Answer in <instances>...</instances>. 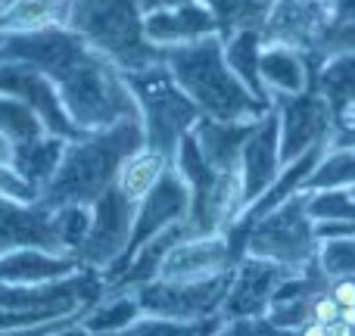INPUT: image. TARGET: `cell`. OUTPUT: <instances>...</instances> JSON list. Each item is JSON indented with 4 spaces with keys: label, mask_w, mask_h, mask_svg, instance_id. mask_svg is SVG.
Wrapping results in <instances>:
<instances>
[{
    "label": "cell",
    "mask_w": 355,
    "mask_h": 336,
    "mask_svg": "<svg viewBox=\"0 0 355 336\" xmlns=\"http://www.w3.org/2000/svg\"><path fill=\"white\" fill-rule=\"evenodd\" d=\"M28 62L60 87L62 106L78 131H103L122 118L137 116L125 75L106 56L91 50L66 25L25 35H6L0 47V62Z\"/></svg>",
    "instance_id": "cell-1"
},
{
    "label": "cell",
    "mask_w": 355,
    "mask_h": 336,
    "mask_svg": "<svg viewBox=\"0 0 355 336\" xmlns=\"http://www.w3.org/2000/svg\"><path fill=\"white\" fill-rule=\"evenodd\" d=\"M141 147L144 128L137 116L122 118L112 128L81 134L78 141H69L66 153L60 159V168L50 177L47 187L37 193L35 202H41L44 209L94 206L116 184L125 159L135 156Z\"/></svg>",
    "instance_id": "cell-2"
},
{
    "label": "cell",
    "mask_w": 355,
    "mask_h": 336,
    "mask_svg": "<svg viewBox=\"0 0 355 336\" xmlns=\"http://www.w3.org/2000/svg\"><path fill=\"white\" fill-rule=\"evenodd\" d=\"M162 62L172 72L184 94L196 103V109L206 118L218 122H259L275 106L268 100H259L250 94V87L231 72L225 60L221 37H206L196 44L162 50Z\"/></svg>",
    "instance_id": "cell-3"
},
{
    "label": "cell",
    "mask_w": 355,
    "mask_h": 336,
    "mask_svg": "<svg viewBox=\"0 0 355 336\" xmlns=\"http://www.w3.org/2000/svg\"><path fill=\"white\" fill-rule=\"evenodd\" d=\"M66 28L119 72H144L162 62V50L144 35V10L137 0H69Z\"/></svg>",
    "instance_id": "cell-4"
},
{
    "label": "cell",
    "mask_w": 355,
    "mask_h": 336,
    "mask_svg": "<svg viewBox=\"0 0 355 336\" xmlns=\"http://www.w3.org/2000/svg\"><path fill=\"white\" fill-rule=\"evenodd\" d=\"M122 75L137 106V118H141L144 128V147L156 150L168 162H175L178 147L202 118V112L178 87L166 62L150 66L144 72H122Z\"/></svg>",
    "instance_id": "cell-5"
},
{
    "label": "cell",
    "mask_w": 355,
    "mask_h": 336,
    "mask_svg": "<svg viewBox=\"0 0 355 336\" xmlns=\"http://www.w3.org/2000/svg\"><path fill=\"white\" fill-rule=\"evenodd\" d=\"M172 166L184 177L190 190V215H187V233L190 237H212V233H227V227L243 215V184L240 171H215L202 159L193 134L181 141Z\"/></svg>",
    "instance_id": "cell-6"
},
{
    "label": "cell",
    "mask_w": 355,
    "mask_h": 336,
    "mask_svg": "<svg viewBox=\"0 0 355 336\" xmlns=\"http://www.w3.org/2000/svg\"><path fill=\"white\" fill-rule=\"evenodd\" d=\"M246 256L268 258L290 271H302L318 258V233L315 218L309 215V193H293L277 209L262 215L246 227Z\"/></svg>",
    "instance_id": "cell-7"
},
{
    "label": "cell",
    "mask_w": 355,
    "mask_h": 336,
    "mask_svg": "<svg viewBox=\"0 0 355 336\" xmlns=\"http://www.w3.org/2000/svg\"><path fill=\"white\" fill-rule=\"evenodd\" d=\"M234 268L206 281H150L135 290L144 315L172 321H202L221 312V302L231 287Z\"/></svg>",
    "instance_id": "cell-8"
},
{
    "label": "cell",
    "mask_w": 355,
    "mask_h": 336,
    "mask_svg": "<svg viewBox=\"0 0 355 336\" xmlns=\"http://www.w3.org/2000/svg\"><path fill=\"white\" fill-rule=\"evenodd\" d=\"M187 215H190V190H187V184H184V177L178 175V168L172 166V168H166V175L153 184V190L137 202L128 249L122 252V258H119L112 268L103 271L106 287L128 268V262L135 258V252L141 249V246H147L150 240L159 237V233L168 231V227L187 221Z\"/></svg>",
    "instance_id": "cell-9"
},
{
    "label": "cell",
    "mask_w": 355,
    "mask_h": 336,
    "mask_svg": "<svg viewBox=\"0 0 355 336\" xmlns=\"http://www.w3.org/2000/svg\"><path fill=\"white\" fill-rule=\"evenodd\" d=\"M135 212H137V202L128 193H122L116 184L94 202L91 231H87L81 249L75 252L81 268L103 274L106 268H112L122 258V252L128 249L131 227H135Z\"/></svg>",
    "instance_id": "cell-10"
},
{
    "label": "cell",
    "mask_w": 355,
    "mask_h": 336,
    "mask_svg": "<svg viewBox=\"0 0 355 336\" xmlns=\"http://www.w3.org/2000/svg\"><path fill=\"white\" fill-rule=\"evenodd\" d=\"M271 106L277 112V125H281V162L300 159L318 143H331L334 131H337V118L331 116L324 97L318 87L309 81L302 94H290V97H271Z\"/></svg>",
    "instance_id": "cell-11"
},
{
    "label": "cell",
    "mask_w": 355,
    "mask_h": 336,
    "mask_svg": "<svg viewBox=\"0 0 355 336\" xmlns=\"http://www.w3.org/2000/svg\"><path fill=\"white\" fill-rule=\"evenodd\" d=\"M0 94L16 97L25 106H31L47 134L62 137V141H78L85 134L69 118L62 97H60V87L44 72H37L35 66H28V62H10V60L0 62Z\"/></svg>",
    "instance_id": "cell-12"
},
{
    "label": "cell",
    "mask_w": 355,
    "mask_h": 336,
    "mask_svg": "<svg viewBox=\"0 0 355 336\" xmlns=\"http://www.w3.org/2000/svg\"><path fill=\"white\" fill-rule=\"evenodd\" d=\"M296 271L284 268L277 262L268 258H256V256H243L234 268L231 287L227 296L221 302V318L225 321H240V318H265L271 306V296L275 290L287 281Z\"/></svg>",
    "instance_id": "cell-13"
},
{
    "label": "cell",
    "mask_w": 355,
    "mask_h": 336,
    "mask_svg": "<svg viewBox=\"0 0 355 336\" xmlns=\"http://www.w3.org/2000/svg\"><path fill=\"white\" fill-rule=\"evenodd\" d=\"M331 28L327 0H275L262 28L265 44H284L300 53H315Z\"/></svg>",
    "instance_id": "cell-14"
},
{
    "label": "cell",
    "mask_w": 355,
    "mask_h": 336,
    "mask_svg": "<svg viewBox=\"0 0 355 336\" xmlns=\"http://www.w3.org/2000/svg\"><path fill=\"white\" fill-rule=\"evenodd\" d=\"M12 249L62 252L53 231V209H44L35 200L25 202L0 193V256Z\"/></svg>",
    "instance_id": "cell-15"
},
{
    "label": "cell",
    "mask_w": 355,
    "mask_h": 336,
    "mask_svg": "<svg viewBox=\"0 0 355 336\" xmlns=\"http://www.w3.org/2000/svg\"><path fill=\"white\" fill-rule=\"evenodd\" d=\"M281 168V125H277V112L271 109L268 116L256 122L250 141L243 143V153H240V184H243L246 209L277 181Z\"/></svg>",
    "instance_id": "cell-16"
},
{
    "label": "cell",
    "mask_w": 355,
    "mask_h": 336,
    "mask_svg": "<svg viewBox=\"0 0 355 336\" xmlns=\"http://www.w3.org/2000/svg\"><path fill=\"white\" fill-rule=\"evenodd\" d=\"M231 268H237V258H234L225 233L187 237L168 249L156 281H206V277L225 274Z\"/></svg>",
    "instance_id": "cell-17"
},
{
    "label": "cell",
    "mask_w": 355,
    "mask_h": 336,
    "mask_svg": "<svg viewBox=\"0 0 355 336\" xmlns=\"http://www.w3.org/2000/svg\"><path fill=\"white\" fill-rule=\"evenodd\" d=\"M144 35H147V41L153 47L168 50L215 37L218 25H215L212 12H209V6L202 0H187V3L172 6V10L147 12L144 16Z\"/></svg>",
    "instance_id": "cell-18"
},
{
    "label": "cell",
    "mask_w": 355,
    "mask_h": 336,
    "mask_svg": "<svg viewBox=\"0 0 355 336\" xmlns=\"http://www.w3.org/2000/svg\"><path fill=\"white\" fill-rule=\"evenodd\" d=\"M309 81L324 97L331 116L337 118V128L352 116L355 109V50H340L331 56L306 53Z\"/></svg>",
    "instance_id": "cell-19"
},
{
    "label": "cell",
    "mask_w": 355,
    "mask_h": 336,
    "mask_svg": "<svg viewBox=\"0 0 355 336\" xmlns=\"http://www.w3.org/2000/svg\"><path fill=\"white\" fill-rule=\"evenodd\" d=\"M85 271L75 256L47 249H12L0 256V283L3 287H44Z\"/></svg>",
    "instance_id": "cell-20"
},
{
    "label": "cell",
    "mask_w": 355,
    "mask_h": 336,
    "mask_svg": "<svg viewBox=\"0 0 355 336\" xmlns=\"http://www.w3.org/2000/svg\"><path fill=\"white\" fill-rule=\"evenodd\" d=\"M256 122H218V118H206L193 125V141L200 147L202 159L215 171H240V153L243 143L250 141Z\"/></svg>",
    "instance_id": "cell-21"
},
{
    "label": "cell",
    "mask_w": 355,
    "mask_h": 336,
    "mask_svg": "<svg viewBox=\"0 0 355 336\" xmlns=\"http://www.w3.org/2000/svg\"><path fill=\"white\" fill-rule=\"evenodd\" d=\"M259 75L268 97H290V94H302L309 87V62L306 53L284 44H265L262 62H259Z\"/></svg>",
    "instance_id": "cell-22"
},
{
    "label": "cell",
    "mask_w": 355,
    "mask_h": 336,
    "mask_svg": "<svg viewBox=\"0 0 355 336\" xmlns=\"http://www.w3.org/2000/svg\"><path fill=\"white\" fill-rule=\"evenodd\" d=\"M66 143L69 141H62V137L44 134V137H37V141L19 143V147L10 150V168L35 190V200L50 184V177L56 175L62 153H66Z\"/></svg>",
    "instance_id": "cell-23"
},
{
    "label": "cell",
    "mask_w": 355,
    "mask_h": 336,
    "mask_svg": "<svg viewBox=\"0 0 355 336\" xmlns=\"http://www.w3.org/2000/svg\"><path fill=\"white\" fill-rule=\"evenodd\" d=\"M221 44H225V60L231 66V72L250 87L252 97L271 103V97L265 94L262 75H259V62H262V50H265L262 31H237L231 37H221Z\"/></svg>",
    "instance_id": "cell-24"
},
{
    "label": "cell",
    "mask_w": 355,
    "mask_h": 336,
    "mask_svg": "<svg viewBox=\"0 0 355 336\" xmlns=\"http://www.w3.org/2000/svg\"><path fill=\"white\" fill-rule=\"evenodd\" d=\"M202 3L218 25V37H231L237 31H262L275 0H202Z\"/></svg>",
    "instance_id": "cell-25"
},
{
    "label": "cell",
    "mask_w": 355,
    "mask_h": 336,
    "mask_svg": "<svg viewBox=\"0 0 355 336\" xmlns=\"http://www.w3.org/2000/svg\"><path fill=\"white\" fill-rule=\"evenodd\" d=\"M166 168H172V162L166 156H159L156 150H147L141 147L135 156L125 159V166L119 168V177H116V187L122 193H128L135 202H141L144 196L153 190V184L166 175Z\"/></svg>",
    "instance_id": "cell-26"
},
{
    "label": "cell",
    "mask_w": 355,
    "mask_h": 336,
    "mask_svg": "<svg viewBox=\"0 0 355 336\" xmlns=\"http://www.w3.org/2000/svg\"><path fill=\"white\" fill-rule=\"evenodd\" d=\"M141 315H144L141 302H137L135 293H112V296H103L81 321H85V327L94 336H103V333L125 330V327L135 324Z\"/></svg>",
    "instance_id": "cell-27"
},
{
    "label": "cell",
    "mask_w": 355,
    "mask_h": 336,
    "mask_svg": "<svg viewBox=\"0 0 355 336\" xmlns=\"http://www.w3.org/2000/svg\"><path fill=\"white\" fill-rule=\"evenodd\" d=\"M221 324H225L221 315L202 321H172V318H156V315H141L125 330L103 336H215L221 330Z\"/></svg>",
    "instance_id": "cell-28"
},
{
    "label": "cell",
    "mask_w": 355,
    "mask_h": 336,
    "mask_svg": "<svg viewBox=\"0 0 355 336\" xmlns=\"http://www.w3.org/2000/svg\"><path fill=\"white\" fill-rule=\"evenodd\" d=\"M334 187H355V150L349 147H331L321 156L318 168L309 175L302 193H315V190H334Z\"/></svg>",
    "instance_id": "cell-29"
},
{
    "label": "cell",
    "mask_w": 355,
    "mask_h": 336,
    "mask_svg": "<svg viewBox=\"0 0 355 336\" xmlns=\"http://www.w3.org/2000/svg\"><path fill=\"white\" fill-rule=\"evenodd\" d=\"M44 134H47V131H44L41 118L35 116L31 106H25L22 100H16V97L0 94V137L10 143V150L19 147V143L37 141V137H44Z\"/></svg>",
    "instance_id": "cell-30"
},
{
    "label": "cell",
    "mask_w": 355,
    "mask_h": 336,
    "mask_svg": "<svg viewBox=\"0 0 355 336\" xmlns=\"http://www.w3.org/2000/svg\"><path fill=\"white\" fill-rule=\"evenodd\" d=\"M53 231L60 240V249L75 256L91 231V206H60L53 209Z\"/></svg>",
    "instance_id": "cell-31"
},
{
    "label": "cell",
    "mask_w": 355,
    "mask_h": 336,
    "mask_svg": "<svg viewBox=\"0 0 355 336\" xmlns=\"http://www.w3.org/2000/svg\"><path fill=\"white\" fill-rule=\"evenodd\" d=\"M309 215L315 221H355V196L346 187L309 193Z\"/></svg>",
    "instance_id": "cell-32"
},
{
    "label": "cell",
    "mask_w": 355,
    "mask_h": 336,
    "mask_svg": "<svg viewBox=\"0 0 355 336\" xmlns=\"http://www.w3.org/2000/svg\"><path fill=\"white\" fill-rule=\"evenodd\" d=\"M318 268L327 281L337 277H355V237L321 240L318 246Z\"/></svg>",
    "instance_id": "cell-33"
},
{
    "label": "cell",
    "mask_w": 355,
    "mask_h": 336,
    "mask_svg": "<svg viewBox=\"0 0 355 336\" xmlns=\"http://www.w3.org/2000/svg\"><path fill=\"white\" fill-rule=\"evenodd\" d=\"M0 193L12 196V200H25V202L35 200V190H31L10 166H3V162H0Z\"/></svg>",
    "instance_id": "cell-34"
},
{
    "label": "cell",
    "mask_w": 355,
    "mask_h": 336,
    "mask_svg": "<svg viewBox=\"0 0 355 336\" xmlns=\"http://www.w3.org/2000/svg\"><path fill=\"white\" fill-rule=\"evenodd\" d=\"M343 318V312H340V306L331 299V293L327 290H321V293L312 296V321L315 324H334V321Z\"/></svg>",
    "instance_id": "cell-35"
},
{
    "label": "cell",
    "mask_w": 355,
    "mask_h": 336,
    "mask_svg": "<svg viewBox=\"0 0 355 336\" xmlns=\"http://www.w3.org/2000/svg\"><path fill=\"white\" fill-rule=\"evenodd\" d=\"M327 293L340 306V312H355V277H337L327 281Z\"/></svg>",
    "instance_id": "cell-36"
},
{
    "label": "cell",
    "mask_w": 355,
    "mask_h": 336,
    "mask_svg": "<svg viewBox=\"0 0 355 336\" xmlns=\"http://www.w3.org/2000/svg\"><path fill=\"white\" fill-rule=\"evenodd\" d=\"M327 3H331V25L334 28L355 25V0H327Z\"/></svg>",
    "instance_id": "cell-37"
},
{
    "label": "cell",
    "mask_w": 355,
    "mask_h": 336,
    "mask_svg": "<svg viewBox=\"0 0 355 336\" xmlns=\"http://www.w3.org/2000/svg\"><path fill=\"white\" fill-rule=\"evenodd\" d=\"M75 318H85V315H69V318H56V321H47V324H37V327H19V330H0V336H47L53 333L56 327H62L66 321H75Z\"/></svg>",
    "instance_id": "cell-38"
},
{
    "label": "cell",
    "mask_w": 355,
    "mask_h": 336,
    "mask_svg": "<svg viewBox=\"0 0 355 336\" xmlns=\"http://www.w3.org/2000/svg\"><path fill=\"white\" fill-rule=\"evenodd\" d=\"M47 336H94V333L85 327V321L75 318V321H66L62 327H56V330H53V333H47Z\"/></svg>",
    "instance_id": "cell-39"
},
{
    "label": "cell",
    "mask_w": 355,
    "mask_h": 336,
    "mask_svg": "<svg viewBox=\"0 0 355 336\" xmlns=\"http://www.w3.org/2000/svg\"><path fill=\"white\" fill-rule=\"evenodd\" d=\"M137 3H141L144 16H147V12H159V10H172V6H181V3H187V0H137Z\"/></svg>",
    "instance_id": "cell-40"
},
{
    "label": "cell",
    "mask_w": 355,
    "mask_h": 336,
    "mask_svg": "<svg viewBox=\"0 0 355 336\" xmlns=\"http://www.w3.org/2000/svg\"><path fill=\"white\" fill-rule=\"evenodd\" d=\"M327 336H355V324L340 318V321H334V324H327Z\"/></svg>",
    "instance_id": "cell-41"
},
{
    "label": "cell",
    "mask_w": 355,
    "mask_h": 336,
    "mask_svg": "<svg viewBox=\"0 0 355 336\" xmlns=\"http://www.w3.org/2000/svg\"><path fill=\"white\" fill-rule=\"evenodd\" d=\"M0 162H3V166H10V143H6L3 137H0Z\"/></svg>",
    "instance_id": "cell-42"
},
{
    "label": "cell",
    "mask_w": 355,
    "mask_h": 336,
    "mask_svg": "<svg viewBox=\"0 0 355 336\" xmlns=\"http://www.w3.org/2000/svg\"><path fill=\"white\" fill-rule=\"evenodd\" d=\"M0 47H3V35H0Z\"/></svg>",
    "instance_id": "cell-43"
},
{
    "label": "cell",
    "mask_w": 355,
    "mask_h": 336,
    "mask_svg": "<svg viewBox=\"0 0 355 336\" xmlns=\"http://www.w3.org/2000/svg\"><path fill=\"white\" fill-rule=\"evenodd\" d=\"M352 196H355V187H352Z\"/></svg>",
    "instance_id": "cell-44"
}]
</instances>
